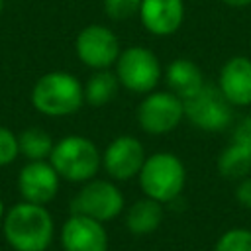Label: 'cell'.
Here are the masks:
<instances>
[{"label":"cell","mask_w":251,"mask_h":251,"mask_svg":"<svg viewBox=\"0 0 251 251\" xmlns=\"http://www.w3.org/2000/svg\"><path fill=\"white\" fill-rule=\"evenodd\" d=\"M163 78H165V84H167V90H171L175 96H178L182 102L192 98L204 84V73L202 69L192 61V59H186V57H178V59H173L165 71H163Z\"/></svg>","instance_id":"9a60e30c"},{"label":"cell","mask_w":251,"mask_h":251,"mask_svg":"<svg viewBox=\"0 0 251 251\" xmlns=\"http://www.w3.org/2000/svg\"><path fill=\"white\" fill-rule=\"evenodd\" d=\"M141 192L161 204L175 202L186 184V167L178 155L171 151H157L147 155L139 175Z\"/></svg>","instance_id":"3957f363"},{"label":"cell","mask_w":251,"mask_h":251,"mask_svg":"<svg viewBox=\"0 0 251 251\" xmlns=\"http://www.w3.org/2000/svg\"><path fill=\"white\" fill-rule=\"evenodd\" d=\"M4 214H6V206H4V200L0 198V224H2V218H4Z\"/></svg>","instance_id":"484cf974"},{"label":"cell","mask_w":251,"mask_h":251,"mask_svg":"<svg viewBox=\"0 0 251 251\" xmlns=\"http://www.w3.org/2000/svg\"><path fill=\"white\" fill-rule=\"evenodd\" d=\"M231 141H235L237 145H241L243 149H247L251 153V114L243 116L235 124L233 133H231Z\"/></svg>","instance_id":"603a6c76"},{"label":"cell","mask_w":251,"mask_h":251,"mask_svg":"<svg viewBox=\"0 0 251 251\" xmlns=\"http://www.w3.org/2000/svg\"><path fill=\"white\" fill-rule=\"evenodd\" d=\"M18 145L20 155H24L27 161H49L55 141L45 129L27 127L22 133H18Z\"/></svg>","instance_id":"d6986e66"},{"label":"cell","mask_w":251,"mask_h":251,"mask_svg":"<svg viewBox=\"0 0 251 251\" xmlns=\"http://www.w3.org/2000/svg\"><path fill=\"white\" fill-rule=\"evenodd\" d=\"M120 80L114 71H94L84 84V102L90 106H104L118 96Z\"/></svg>","instance_id":"e0dca14e"},{"label":"cell","mask_w":251,"mask_h":251,"mask_svg":"<svg viewBox=\"0 0 251 251\" xmlns=\"http://www.w3.org/2000/svg\"><path fill=\"white\" fill-rule=\"evenodd\" d=\"M20 155V145H18V135L10 131L8 127L0 126V167H6L14 163Z\"/></svg>","instance_id":"7402d4cb"},{"label":"cell","mask_w":251,"mask_h":251,"mask_svg":"<svg viewBox=\"0 0 251 251\" xmlns=\"http://www.w3.org/2000/svg\"><path fill=\"white\" fill-rule=\"evenodd\" d=\"M235 200H237L243 208L251 210V175L245 176V178H241V180H237V186H235Z\"/></svg>","instance_id":"cb8c5ba5"},{"label":"cell","mask_w":251,"mask_h":251,"mask_svg":"<svg viewBox=\"0 0 251 251\" xmlns=\"http://www.w3.org/2000/svg\"><path fill=\"white\" fill-rule=\"evenodd\" d=\"M2 235L14 251H47L55 237V222L45 206L22 200L6 210Z\"/></svg>","instance_id":"6da1fadb"},{"label":"cell","mask_w":251,"mask_h":251,"mask_svg":"<svg viewBox=\"0 0 251 251\" xmlns=\"http://www.w3.org/2000/svg\"><path fill=\"white\" fill-rule=\"evenodd\" d=\"M114 73L120 80V86L135 94H149L157 90V84L163 76L159 57L141 45H129L122 49L114 65Z\"/></svg>","instance_id":"5b68a950"},{"label":"cell","mask_w":251,"mask_h":251,"mask_svg":"<svg viewBox=\"0 0 251 251\" xmlns=\"http://www.w3.org/2000/svg\"><path fill=\"white\" fill-rule=\"evenodd\" d=\"M126 208V200L116 182L92 178L82 182L71 200V214H80L102 224L116 220Z\"/></svg>","instance_id":"8992f818"},{"label":"cell","mask_w":251,"mask_h":251,"mask_svg":"<svg viewBox=\"0 0 251 251\" xmlns=\"http://www.w3.org/2000/svg\"><path fill=\"white\" fill-rule=\"evenodd\" d=\"M2 10H4V0H0V14H2Z\"/></svg>","instance_id":"4316f807"},{"label":"cell","mask_w":251,"mask_h":251,"mask_svg":"<svg viewBox=\"0 0 251 251\" xmlns=\"http://www.w3.org/2000/svg\"><path fill=\"white\" fill-rule=\"evenodd\" d=\"M218 173L229 180H241L251 175V153L231 141L218 155Z\"/></svg>","instance_id":"ac0fdd59"},{"label":"cell","mask_w":251,"mask_h":251,"mask_svg":"<svg viewBox=\"0 0 251 251\" xmlns=\"http://www.w3.org/2000/svg\"><path fill=\"white\" fill-rule=\"evenodd\" d=\"M145 147L135 135H118L102 151V169L114 180H129L145 163Z\"/></svg>","instance_id":"30bf717a"},{"label":"cell","mask_w":251,"mask_h":251,"mask_svg":"<svg viewBox=\"0 0 251 251\" xmlns=\"http://www.w3.org/2000/svg\"><path fill=\"white\" fill-rule=\"evenodd\" d=\"M61 176L49 161H27L18 173V192L31 204H49L59 192Z\"/></svg>","instance_id":"8fae6325"},{"label":"cell","mask_w":251,"mask_h":251,"mask_svg":"<svg viewBox=\"0 0 251 251\" xmlns=\"http://www.w3.org/2000/svg\"><path fill=\"white\" fill-rule=\"evenodd\" d=\"M184 118L200 131H224L233 122V106L218 84H204L192 98L184 100Z\"/></svg>","instance_id":"52a82bcc"},{"label":"cell","mask_w":251,"mask_h":251,"mask_svg":"<svg viewBox=\"0 0 251 251\" xmlns=\"http://www.w3.org/2000/svg\"><path fill=\"white\" fill-rule=\"evenodd\" d=\"M104 14L114 22H124L139 14L141 0H102Z\"/></svg>","instance_id":"44dd1931"},{"label":"cell","mask_w":251,"mask_h":251,"mask_svg":"<svg viewBox=\"0 0 251 251\" xmlns=\"http://www.w3.org/2000/svg\"><path fill=\"white\" fill-rule=\"evenodd\" d=\"M222 4L229 6V8H245L251 4V0H220Z\"/></svg>","instance_id":"d4e9b609"},{"label":"cell","mask_w":251,"mask_h":251,"mask_svg":"<svg viewBox=\"0 0 251 251\" xmlns=\"http://www.w3.org/2000/svg\"><path fill=\"white\" fill-rule=\"evenodd\" d=\"M214 251H251V229L247 227H231L224 231Z\"/></svg>","instance_id":"ffe728a7"},{"label":"cell","mask_w":251,"mask_h":251,"mask_svg":"<svg viewBox=\"0 0 251 251\" xmlns=\"http://www.w3.org/2000/svg\"><path fill=\"white\" fill-rule=\"evenodd\" d=\"M75 51L82 65L92 71L112 69L122 53L116 33L102 24H90L82 27L75 39Z\"/></svg>","instance_id":"9c48e42d"},{"label":"cell","mask_w":251,"mask_h":251,"mask_svg":"<svg viewBox=\"0 0 251 251\" xmlns=\"http://www.w3.org/2000/svg\"><path fill=\"white\" fill-rule=\"evenodd\" d=\"M84 104V84L71 73L51 71L41 75L31 88V106L49 118H65Z\"/></svg>","instance_id":"7a4b0ae2"},{"label":"cell","mask_w":251,"mask_h":251,"mask_svg":"<svg viewBox=\"0 0 251 251\" xmlns=\"http://www.w3.org/2000/svg\"><path fill=\"white\" fill-rule=\"evenodd\" d=\"M49 163L63 180L82 184L96 178V173L102 169V153L84 135H65L55 141Z\"/></svg>","instance_id":"277c9868"},{"label":"cell","mask_w":251,"mask_h":251,"mask_svg":"<svg viewBox=\"0 0 251 251\" xmlns=\"http://www.w3.org/2000/svg\"><path fill=\"white\" fill-rule=\"evenodd\" d=\"M135 120L149 135L169 133L184 120V102L171 90H153L143 94L135 110Z\"/></svg>","instance_id":"ba28073f"},{"label":"cell","mask_w":251,"mask_h":251,"mask_svg":"<svg viewBox=\"0 0 251 251\" xmlns=\"http://www.w3.org/2000/svg\"><path fill=\"white\" fill-rule=\"evenodd\" d=\"M218 88L233 108L251 106V59L245 55L229 57L220 69Z\"/></svg>","instance_id":"4fadbf2b"},{"label":"cell","mask_w":251,"mask_h":251,"mask_svg":"<svg viewBox=\"0 0 251 251\" xmlns=\"http://www.w3.org/2000/svg\"><path fill=\"white\" fill-rule=\"evenodd\" d=\"M184 0H141L137 16L151 35L167 37L178 31L184 22Z\"/></svg>","instance_id":"5bb4252c"},{"label":"cell","mask_w":251,"mask_h":251,"mask_svg":"<svg viewBox=\"0 0 251 251\" xmlns=\"http://www.w3.org/2000/svg\"><path fill=\"white\" fill-rule=\"evenodd\" d=\"M63 251H108L110 237L102 222L71 214L59 233Z\"/></svg>","instance_id":"7c38bea8"},{"label":"cell","mask_w":251,"mask_h":251,"mask_svg":"<svg viewBox=\"0 0 251 251\" xmlns=\"http://www.w3.org/2000/svg\"><path fill=\"white\" fill-rule=\"evenodd\" d=\"M163 216V204L143 196L126 210V227L133 235H149L159 229Z\"/></svg>","instance_id":"2e32d148"}]
</instances>
